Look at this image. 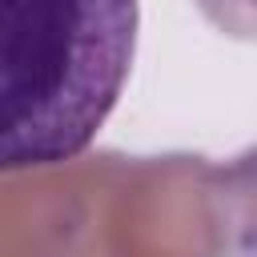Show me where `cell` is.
<instances>
[{"instance_id":"cell-1","label":"cell","mask_w":257,"mask_h":257,"mask_svg":"<svg viewBox=\"0 0 257 257\" xmlns=\"http://www.w3.org/2000/svg\"><path fill=\"white\" fill-rule=\"evenodd\" d=\"M137 0H0V173L80 157L137 56Z\"/></svg>"}]
</instances>
